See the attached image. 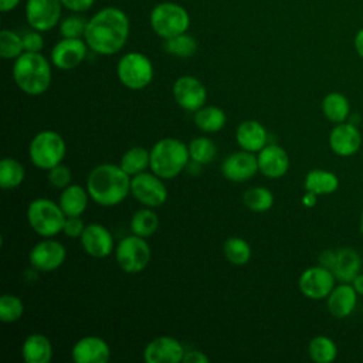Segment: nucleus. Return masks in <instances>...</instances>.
I'll use <instances>...</instances> for the list:
<instances>
[{"instance_id": "1", "label": "nucleus", "mask_w": 363, "mask_h": 363, "mask_svg": "<svg viewBox=\"0 0 363 363\" xmlns=\"http://www.w3.org/2000/svg\"><path fill=\"white\" fill-rule=\"evenodd\" d=\"M129 18L118 7H105L88 20L84 40L101 55H112L123 48L129 37Z\"/></svg>"}, {"instance_id": "2", "label": "nucleus", "mask_w": 363, "mask_h": 363, "mask_svg": "<svg viewBox=\"0 0 363 363\" xmlns=\"http://www.w3.org/2000/svg\"><path fill=\"white\" fill-rule=\"evenodd\" d=\"M86 190L96 204L112 207L130 193V176L119 164L102 163L89 172Z\"/></svg>"}, {"instance_id": "3", "label": "nucleus", "mask_w": 363, "mask_h": 363, "mask_svg": "<svg viewBox=\"0 0 363 363\" xmlns=\"http://www.w3.org/2000/svg\"><path fill=\"white\" fill-rule=\"evenodd\" d=\"M16 85L27 95L44 94L51 84V67L41 52L24 51L13 65Z\"/></svg>"}, {"instance_id": "4", "label": "nucleus", "mask_w": 363, "mask_h": 363, "mask_svg": "<svg viewBox=\"0 0 363 363\" xmlns=\"http://www.w3.org/2000/svg\"><path fill=\"white\" fill-rule=\"evenodd\" d=\"M189 146L174 138H163L150 149V170L159 177L173 179L189 164Z\"/></svg>"}, {"instance_id": "5", "label": "nucleus", "mask_w": 363, "mask_h": 363, "mask_svg": "<svg viewBox=\"0 0 363 363\" xmlns=\"http://www.w3.org/2000/svg\"><path fill=\"white\" fill-rule=\"evenodd\" d=\"M30 227L41 237L50 238L62 231L67 216L60 204L50 199H35L27 207Z\"/></svg>"}, {"instance_id": "6", "label": "nucleus", "mask_w": 363, "mask_h": 363, "mask_svg": "<svg viewBox=\"0 0 363 363\" xmlns=\"http://www.w3.org/2000/svg\"><path fill=\"white\" fill-rule=\"evenodd\" d=\"M67 147L62 136L55 130L38 132L28 145V156L31 163L43 170L60 164L65 156Z\"/></svg>"}, {"instance_id": "7", "label": "nucleus", "mask_w": 363, "mask_h": 363, "mask_svg": "<svg viewBox=\"0 0 363 363\" xmlns=\"http://www.w3.org/2000/svg\"><path fill=\"white\" fill-rule=\"evenodd\" d=\"M150 26L163 40L183 34L190 26V17L184 7L177 3H159L150 13Z\"/></svg>"}, {"instance_id": "8", "label": "nucleus", "mask_w": 363, "mask_h": 363, "mask_svg": "<svg viewBox=\"0 0 363 363\" xmlns=\"http://www.w3.org/2000/svg\"><path fill=\"white\" fill-rule=\"evenodd\" d=\"M116 74L122 85L139 91L152 82L155 72L152 61L145 54L132 51L118 61Z\"/></svg>"}, {"instance_id": "9", "label": "nucleus", "mask_w": 363, "mask_h": 363, "mask_svg": "<svg viewBox=\"0 0 363 363\" xmlns=\"http://www.w3.org/2000/svg\"><path fill=\"white\" fill-rule=\"evenodd\" d=\"M115 258L123 272L139 274L150 261V247L143 237L128 235L115 248Z\"/></svg>"}, {"instance_id": "10", "label": "nucleus", "mask_w": 363, "mask_h": 363, "mask_svg": "<svg viewBox=\"0 0 363 363\" xmlns=\"http://www.w3.org/2000/svg\"><path fill=\"white\" fill-rule=\"evenodd\" d=\"M157 174L142 172L130 177V194L145 207L156 208L167 200V187Z\"/></svg>"}, {"instance_id": "11", "label": "nucleus", "mask_w": 363, "mask_h": 363, "mask_svg": "<svg viewBox=\"0 0 363 363\" xmlns=\"http://www.w3.org/2000/svg\"><path fill=\"white\" fill-rule=\"evenodd\" d=\"M335 275L333 272L323 267V265H315L306 268L298 281L299 291L303 296L308 299L319 301L323 298H328L330 291L335 288Z\"/></svg>"}, {"instance_id": "12", "label": "nucleus", "mask_w": 363, "mask_h": 363, "mask_svg": "<svg viewBox=\"0 0 363 363\" xmlns=\"http://www.w3.org/2000/svg\"><path fill=\"white\" fill-rule=\"evenodd\" d=\"M60 0H27L26 18L31 28L37 31H48L57 26L61 17Z\"/></svg>"}, {"instance_id": "13", "label": "nucleus", "mask_w": 363, "mask_h": 363, "mask_svg": "<svg viewBox=\"0 0 363 363\" xmlns=\"http://www.w3.org/2000/svg\"><path fill=\"white\" fill-rule=\"evenodd\" d=\"M173 96L180 108L189 112H196L204 106L207 91L199 78L193 75H183L177 78L173 85Z\"/></svg>"}, {"instance_id": "14", "label": "nucleus", "mask_w": 363, "mask_h": 363, "mask_svg": "<svg viewBox=\"0 0 363 363\" xmlns=\"http://www.w3.org/2000/svg\"><path fill=\"white\" fill-rule=\"evenodd\" d=\"M65 258V247L57 240H43L37 242L28 254V261L31 267L44 272L60 268L64 264Z\"/></svg>"}, {"instance_id": "15", "label": "nucleus", "mask_w": 363, "mask_h": 363, "mask_svg": "<svg viewBox=\"0 0 363 363\" xmlns=\"http://www.w3.org/2000/svg\"><path fill=\"white\" fill-rule=\"evenodd\" d=\"M88 48L85 40L62 37L51 50V62L58 69H72L85 60Z\"/></svg>"}, {"instance_id": "16", "label": "nucleus", "mask_w": 363, "mask_h": 363, "mask_svg": "<svg viewBox=\"0 0 363 363\" xmlns=\"http://www.w3.org/2000/svg\"><path fill=\"white\" fill-rule=\"evenodd\" d=\"M184 346L172 336H159L152 339L145 350L146 363H180L184 357Z\"/></svg>"}, {"instance_id": "17", "label": "nucleus", "mask_w": 363, "mask_h": 363, "mask_svg": "<svg viewBox=\"0 0 363 363\" xmlns=\"http://www.w3.org/2000/svg\"><path fill=\"white\" fill-rule=\"evenodd\" d=\"M258 170V159L252 152H234L221 163L223 176L234 183H241L254 177Z\"/></svg>"}, {"instance_id": "18", "label": "nucleus", "mask_w": 363, "mask_h": 363, "mask_svg": "<svg viewBox=\"0 0 363 363\" xmlns=\"http://www.w3.org/2000/svg\"><path fill=\"white\" fill-rule=\"evenodd\" d=\"M362 145V133L353 122H340L329 133V146L337 156H352Z\"/></svg>"}, {"instance_id": "19", "label": "nucleus", "mask_w": 363, "mask_h": 363, "mask_svg": "<svg viewBox=\"0 0 363 363\" xmlns=\"http://www.w3.org/2000/svg\"><path fill=\"white\" fill-rule=\"evenodd\" d=\"M79 241L84 251L94 258H105L113 251V237L111 231L98 223L85 225Z\"/></svg>"}, {"instance_id": "20", "label": "nucleus", "mask_w": 363, "mask_h": 363, "mask_svg": "<svg viewBox=\"0 0 363 363\" xmlns=\"http://www.w3.org/2000/svg\"><path fill=\"white\" fill-rule=\"evenodd\" d=\"M71 357L75 363H106L111 357V349L99 336H84L72 346Z\"/></svg>"}, {"instance_id": "21", "label": "nucleus", "mask_w": 363, "mask_h": 363, "mask_svg": "<svg viewBox=\"0 0 363 363\" xmlns=\"http://www.w3.org/2000/svg\"><path fill=\"white\" fill-rule=\"evenodd\" d=\"M258 170L269 179L282 177L289 169L288 153L278 145H265L258 152Z\"/></svg>"}, {"instance_id": "22", "label": "nucleus", "mask_w": 363, "mask_h": 363, "mask_svg": "<svg viewBox=\"0 0 363 363\" xmlns=\"http://www.w3.org/2000/svg\"><path fill=\"white\" fill-rule=\"evenodd\" d=\"M357 303V292L350 282H340L335 285L326 298L329 313L336 319H345L352 315Z\"/></svg>"}, {"instance_id": "23", "label": "nucleus", "mask_w": 363, "mask_h": 363, "mask_svg": "<svg viewBox=\"0 0 363 363\" xmlns=\"http://www.w3.org/2000/svg\"><path fill=\"white\" fill-rule=\"evenodd\" d=\"M235 140L238 146L248 152H259L268 140L267 129L264 125L254 119H247L237 126Z\"/></svg>"}, {"instance_id": "24", "label": "nucleus", "mask_w": 363, "mask_h": 363, "mask_svg": "<svg viewBox=\"0 0 363 363\" xmlns=\"http://www.w3.org/2000/svg\"><path fill=\"white\" fill-rule=\"evenodd\" d=\"M360 255L349 247L339 248L335 251V261L330 271L333 272L336 281L339 282H352L360 271Z\"/></svg>"}, {"instance_id": "25", "label": "nucleus", "mask_w": 363, "mask_h": 363, "mask_svg": "<svg viewBox=\"0 0 363 363\" xmlns=\"http://www.w3.org/2000/svg\"><path fill=\"white\" fill-rule=\"evenodd\" d=\"M21 354L26 363H48L52 357L51 342L41 333H31L23 342Z\"/></svg>"}, {"instance_id": "26", "label": "nucleus", "mask_w": 363, "mask_h": 363, "mask_svg": "<svg viewBox=\"0 0 363 363\" xmlns=\"http://www.w3.org/2000/svg\"><path fill=\"white\" fill-rule=\"evenodd\" d=\"M88 199L89 194L86 189L78 184H69L62 189L58 204L67 217H77L85 211L88 206Z\"/></svg>"}, {"instance_id": "27", "label": "nucleus", "mask_w": 363, "mask_h": 363, "mask_svg": "<svg viewBox=\"0 0 363 363\" xmlns=\"http://www.w3.org/2000/svg\"><path fill=\"white\" fill-rule=\"evenodd\" d=\"M305 190L316 196L332 194L339 187V179L333 172L323 169H312L305 176Z\"/></svg>"}, {"instance_id": "28", "label": "nucleus", "mask_w": 363, "mask_h": 363, "mask_svg": "<svg viewBox=\"0 0 363 363\" xmlns=\"http://www.w3.org/2000/svg\"><path fill=\"white\" fill-rule=\"evenodd\" d=\"M227 122V115L225 112L214 105L208 106H201L194 112V123L196 126L207 133H214L218 132L224 128Z\"/></svg>"}, {"instance_id": "29", "label": "nucleus", "mask_w": 363, "mask_h": 363, "mask_svg": "<svg viewBox=\"0 0 363 363\" xmlns=\"http://www.w3.org/2000/svg\"><path fill=\"white\" fill-rule=\"evenodd\" d=\"M322 112L333 123L346 122L350 116L349 99L340 92H329L322 101Z\"/></svg>"}, {"instance_id": "30", "label": "nucleus", "mask_w": 363, "mask_h": 363, "mask_svg": "<svg viewBox=\"0 0 363 363\" xmlns=\"http://www.w3.org/2000/svg\"><path fill=\"white\" fill-rule=\"evenodd\" d=\"M119 166L129 176L139 174L150 166V150L145 149L143 146H133L122 155Z\"/></svg>"}, {"instance_id": "31", "label": "nucleus", "mask_w": 363, "mask_h": 363, "mask_svg": "<svg viewBox=\"0 0 363 363\" xmlns=\"http://www.w3.org/2000/svg\"><path fill=\"white\" fill-rule=\"evenodd\" d=\"M159 216L150 207H145L133 213L130 218V231L132 234L147 238L159 230Z\"/></svg>"}, {"instance_id": "32", "label": "nucleus", "mask_w": 363, "mask_h": 363, "mask_svg": "<svg viewBox=\"0 0 363 363\" xmlns=\"http://www.w3.org/2000/svg\"><path fill=\"white\" fill-rule=\"evenodd\" d=\"M26 177L24 166L14 157H3L0 162V186L4 190L18 187Z\"/></svg>"}, {"instance_id": "33", "label": "nucleus", "mask_w": 363, "mask_h": 363, "mask_svg": "<svg viewBox=\"0 0 363 363\" xmlns=\"http://www.w3.org/2000/svg\"><path fill=\"white\" fill-rule=\"evenodd\" d=\"M308 353L309 357L316 363H330L337 356V346L329 336L319 335L309 342Z\"/></svg>"}, {"instance_id": "34", "label": "nucleus", "mask_w": 363, "mask_h": 363, "mask_svg": "<svg viewBox=\"0 0 363 363\" xmlns=\"http://www.w3.org/2000/svg\"><path fill=\"white\" fill-rule=\"evenodd\" d=\"M242 200H244V204L250 210L261 213V211H267L272 207L274 194L267 187L255 186V187H250L248 190H245Z\"/></svg>"}, {"instance_id": "35", "label": "nucleus", "mask_w": 363, "mask_h": 363, "mask_svg": "<svg viewBox=\"0 0 363 363\" xmlns=\"http://www.w3.org/2000/svg\"><path fill=\"white\" fill-rule=\"evenodd\" d=\"M223 251L227 261L234 265H244L251 258V247L248 241L241 237H230L224 242Z\"/></svg>"}, {"instance_id": "36", "label": "nucleus", "mask_w": 363, "mask_h": 363, "mask_svg": "<svg viewBox=\"0 0 363 363\" xmlns=\"http://www.w3.org/2000/svg\"><path fill=\"white\" fill-rule=\"evenodd\" d=\"M163 47H164L166 52H169L174 57H180V58L191 57L197 51L196 40L191 35H189L187 33L166 38Z\"/></svg>"}, {"instance_id": "37", "label": "nucleus", "mask_w": 363, "mask_h": 363, "mask_svg": "<svg viewBox=\"0 0 363 363\" xmlns=\"http://www.w3.org/2000/svg\"><path fill=\"white\" fill-rule=\"evenodd\" d=\"M189 155L193 162H197L200 164H207L213 162V159L216 157L217 147L211 139L200 136L193 139L189 143Z\"/></svg>"}, {"instance_id": "38", "label": "nucleus", "mask_w": 363, "mask_h": 363, "mask_svg": "<svg viewBox=\"0 0 363 363\" xmlns=\"http://www.w3.org/2000/svg\"><path fill=\"white\" fill-rule=\"evenodd\" d=\"M24 313L23 301L13 294H4L0 298V320L4 323L17 322Z\"/></svg>"}, {"instance_id": "39", "label": "nucleus", "mask_w": 363, "mask_h": 363, "mask_svg": "<svg viewBox=\"0 0 363 363\" xmlns=\"http://www.w3.org/2000/svg\"><path fill=\"white\" fill-rule=\"evenodd\" d=\"M24 52L23 37L11 30H1L0 33V55L4 60H16Z\"/></svg>"}, {"instance_id": "40", "label": "nucleus", "mask_w": 363, "mask_h": 363, "mask_svg": "<svg viewBox=\"0 0 363 363\" xmlns=\"http://www.w3.org/2000/svg\"><path fill=\"white\" fill-rule=\"evenodd\" d=\"M88 21L79 16H68L60 24V33L64 38H81L85 34Z\"/></svg>"}, {"instance_id": "41", "label": "nucleus", "mask_w": 363, "mask_h": 363, "mask_svg": "<svg viewBox=\"0 0 363 363\" xmlns=\"http://www.w3.org/2000/svg\"><path fill=\"white\" fill-rule=\"evenodd\" d=\"M47 177H48V182L51 186H54L57 189H65L71 183V170H69V167L60 163L48 170Z\"/></svg>"}, {"instance_id": "42", "label": "nucleus", "mask_w": 363, "mask_h": 363, "mask_svg": "<svg viewBox=\"0 0 363 363\" xmlns=\"http://www.w3.org/2000/svg\"><path fill=\"white\" fill-rule=\"evenodd\" d=\"M23 45L24 51L27 52H40L44 47V38L41 35V31L33 28V31L26 33L23 35Z\"/></svg>"}, {"instance_id": "43", "label": "nucleus", "mask_w": 363, "mask_h": 363, "mask_svg": "<svg viewBox=\"0 0 363 363\" xmlns=\"http://www.w3.org/2000/svg\"><path fill=\"white\" fill-rule=\"evenodd\" d=\"M84 230H85V224L79 218V216H77V217H67L62 233L69 238H79Z\"/></svg>"}, {"instance_id": "44", "label": "nucleus", "mask_w": 363, "mask_h": 363, "mask_svg": "<svg viewBox=\"0 0 363 363\" xmlns=\"http://www.w3.org/2000/svg\"><path fill=\"white\" fill-rule=\"evenodd\" d=\"M62 7L71 11H86L91 9L95 0H60Z\"/></svg>"}, {"instance_id": "45", "label": "nucleus", "mask_w": 363, "mask_h": 363, "mask_svg": "<svg viewBox=\"0 0 363 363\" xmlns=\"http://www.w3.org/2000/svg\"><path fill=\"white\" fill-rule=\"evenodd\" d=\"M183 362L184 363H208L210 359L206 353H203L201 350H187L184 353V357H183Z\"/></svg>"}, {"instance_id": "46", "label": "nucleus", "mask_w": 363, "mask_h": 363, "mask_svg": "<svg viewBox=\"0 0 363 363\" xmlns=\"http://www.w3.org/2000/svg\"><path fill=\"white\" fill-rule=\"evenodd\" d=\"M333 261H335V251L326 250V251L320 252V255H319V264H320V265H323V267H326V268L330 269Z\"/></svg>"}, {"instance_id": "47", "label": "nucleus", "mask_w": 363, "mask_h": 363, "mask_svg": "<svg viewBox=\"0 0 363 363\" xmlns=\"http://www.w3.org/2000/svg\"><path fill=\"white\" fill-rule=\"evenodd\" d=\"M354 50L360 58H363V28H360L354 35Z\"/></svg>"}, {"instance_id": "48", "label": "nucleus", "mask_w": 363, "mask_h": 363, "mask_svg": "<svg viewBox=\"0 0 363 363\" xmlns=\"http://www.w3.org/2000/svg\"><path fill=\"white\" fill-rule=\"evenodd\" d=\"M20 0H0V11L7 13L14 10L18 6Z\"/></svg>"}, {"instance_id": "49", "label": "nucleus", "mask_w": 363, "mask_h": 363, "mask_svg": "<svg viewBox=\"0 0 363 363\" xmlns=\"http://www.w3.org/2000/svg\"><path fill=\"white\" fill-rule=\"evenodd\" d=\"M350 284L353 285V288H354V291L357 292V295L363 296V274L359 272Z\"/></svg>"}, {"instance_id": "50", "label": "nucleus", "mask_w": 363, "mask_h": 363, "mask_svg": "<svg viewBox=\"0 0 363 363\" xmlns=\"http://www.w3.org/2000/svg\"><path fill=\"white\" fill-rule=\"evenodd\" d=\"M316 194L311 193V191H306V194L302 197V203L306 206V207H313L315 203H316Z\"/></svg>"}, {"instance_id": "51", "label": "nucleus", "mask_w": 363, "mask_h": 363, "mask_svg": "<svg viewBox=\"0 0 363 363\" xmlns=\"http://www.w3.org/2000/svg\"><path fill=\"white\" fill-rule=\"evenodd\" d=\"M360 231H362V234H363V211H362V214H360Z\"/></svg>"}]
</instances>
